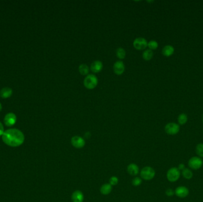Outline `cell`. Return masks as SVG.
Returning a JSON list of instances; mask_svg holds the SVG:
<instances>
[{
    "instance_id": "obj_2",
    "label": "cell",
    "mask_w": 203,
    "mask_h": 202,
    "mask_svg": "<svg viewBox=\"0 0 203 202\" xmlns=\"http://www.w3.org/2000/svg\"><path fill=\"white\" fill-rule=\"evenodd\" d=\"M98 84V79L96 75L93 74H90L86 77L84 79V85L85 87L87 89L92 90L95 88Z\"/></svg>"
},
{
    "instance_id": "obj_9",
    "label": "cell",
    "mask_w": 203,
    "mask_h": 202,
    "mask_svg": "<svg viewBox=\"0 0 203 202\" xmlns=\"http://www.w3.org/2000/svg\"><path fill=\"white\" fill-rule=\"evenodd\" d=\"M190 193L189 189L185 186H179L175 190V195L180 198H185Z\"/></svg>"
},
{
    "instance_id": "obj_28",
    "label": "cell",
    "mask_w": 203,
    "mask_h": 202,
    "mask_svg": "<svg viewBox=\"0 0 203 202\" xmlns=\"http://www.w3.org/2000/svg\"><path fill=\"white\" fill-rule=\"evenodd\" d=\"M4 127H3V125L0 122V136H3V134H4Z\"/></svg>"
},
{
    "instance_id": "obj_14",
    "label": "cell",
    "mask_w": 203,
    "mask_h": 202,
    "mask_svg": "<svg viewBox=\"0 0 203 202\" xmlns=\"http://www.w3.org/2000/svg\"><path fill=\"white\" fill-rule=\"evenodd\" d=\"M103 68V63L101 61H95L91 64L90 69L95 73H98L101 71Z\"/></svg>"
},
{
    "instance_id": "obj_19",
    "label": "cell",
    "mask_w": 203,
    "mask_h": 202,
    "mask_svg": "<svg viewBox=\"0 0 203 202\" xmlns=\"http://www.w3.org/2000/svg\"><path fill=\"white\" fill-rule=\"evenodd\" d=\"M79 73L82 75H86L89 73V68L86 64H81L79 67Z\"/></svg>"
},
{
    "instance_id": "obj_12",
    "label": "cell",
    "mask_w": 203,
    "mask_h": 202,
    "mask_svg": "<svg viewBox=\"0 0 203 202\" xmlns=\"http://www.w3.org/2000/svg\"><path fill=\"white\" fill-rule=\"evenodd\" d=\"M71 200L73 202H83L84 200V194L80 190L74 191L71 195Z\"/></svg>"
},
{
    "instance_id": "obj_5",
    "label": "cell",
    "mask_w": 203,
    "mask_h": 202,
    "mask_svg": "<svg viewBox=\"0 0 203 202\" xmlns=\"http://www.w3.org/2000/svg\"><path fill=\"white\" fill-rule=\"evenodd\" d=\"M188 164L190 169L197 170L203 166V161L201 158L199 157H192L189 159Z\"/></svg>"
},
{
    "instance_id": "obj_3",
    "label": "cell",
    "mask_w": 203,
    "mask_h": 202,
    "mask_svg": "<svg viewBox=\"0 0 203 202\" xmlns=\"http://www.w3.org/2000/svg\"><path fill=\"white\" fill-rule=\"evenodd\" d=\"M156 172L152 167L147 166L141 169L140 171L141 178L145 180H151L155 177Z\"/></svg>"
},
{
    "instance_id": "obj_4",
    "label": "cell",
    "mask_w": 203,
    "mask_h": 202,
    "mask_svg": "<svg viewBox=\"0 0 203 202\" xmlns=\"http://www.w3.org/2000/svg\"><path fill=\"white\" fill-rule=\"evenodd\" d=\"M180 175V170H179V169L176 167L170 168L166 173L167 179L171 183H174L178 180Z\"/></svg>"
},
{
    "instance_id": "obj_15",
    "label": "cell",
    "mask_w": 203,
    "mask_h": 202,
    "mask_svg": "<svg viewBox=\"0 0 203 202\" xmlns=\"http://www.w3.org/2000/svg\"><path fill=\"white\" fill-rule=\"evenodd\" d=\"M112 190V186L109 183H105L102 185L100 191L103 195H107L111 193Z\"/></svg>"
},
{
    "instance_id": "obj_22",
    "label": "cell",
    "mask_w": 203,
    "mask_h": 202,
    "mask_svg": "<svg viewBox=\"0 0 203 202\" xmlns=\"http://www.w3.org/2000/svg\"><path fill=\"white\" fill-rule=\"evenodd\" d=\"M116 53H117V56H118V58H119L120 59H124L125 57V55H126L125 51L122 48H118L117 49Z\"/></svg>"
},
{
    "instance_id": "obj_29",
    "label": "cell",
    "mask_w": 203,
    "mask_h": 202,
    "mask_svg": "<svg viewBox=\"0 0 203 202\" xmlns=\"http://www.w3.org/2000/svg\"><path fill=\"white\" fill-rule=\"evenodd\" d=\"M178 169H179V170H183L184 169H185V165L184 164H180L179 165H178Z\"/></svg>"
},
{
    "instance_id": "obj_11",
    "label": "cell",
    "mask_w": 203,
    "mask_h": 202,
    "mask_svg": "<svg viewBox=\"0 0 203 202\" xmlns=\"http://www.w3.org/2000/svg\"><path fill=\"white\" fill-rule=\"evenodd\" d=\"M124 71H125V65L124 63L122 61H118L114 63L113 71L117 75H119L122 74L124 73Z\"/></svg>"
},
{
    "instance_id": "obj_6",
    "label": "cell",
    "mask_w": 203,
    "mask_h": 202,
    "mask_svg": "<svg viewBox=\"0 0 203 202\" xmlns=\"http://www.w3.org/2000/svg\"><path fill=\"white\" fill-rule=\"evenodd\" d=\"M164 130L168 135H176L180 130V127L179 124L175 123H169L165 126Z\"/></svg>"
},
{
    "instance_id": "obj_13",
    "label": "cell",
    "mask_w": 203,
    "mask_h": 202,
    "mask_svg": "<svg viewBox=\"0 0 203 202\" xmlns=\"http://www.w3.org/2000/svg\"><path fill=\"white\" fill-rule=\"evenodd\" d=\"M127 171L128 174L130 175L135 176L138 174L140 172V169L137 164H135L134 163H131L127 167Z\"/></svg>"
},
{
    "instance_id": "obj_7",
    "label": "cell",
    "mask_w": 203,
    "mask_h": 202,
    "mask_svg": "<svg viewBox=\"0 0 203 202\" xmlns=\"http://www.w3.org/2000/svg\"><path fill=\"white\" fill-rule=\"evenodd\" d=\"M71 145L77 149H81L86 145L85 140L80 136H74L71 139Z\"/></svg>"
},
{
    "instance_id": "obj_20",
    "label": "cell",
    "mask_w": 203,
    "mask_h": 202,
    "mask_svg": "<svg viewBox=\"0 0 203 202\" xmlns=\"http://www.w3.org/2000/svg\"><path fill=\"white\" fill-rule=\"evenodd\" d=\"M153 52L150 49H147L143 53V58L146 61H150L152 59Z\"/></svg>"
},
{
    "instance_id": "obj_25",
    "label": "cell",
    "mask_w": 203,
    "mask_h": 202,
    "mask_svg": "<svg viewBox=\"0 0 203 202\" xmlns=\"http://www.w3.org/2000/svg\"><path fill=\"white\" fill-rule=\"evenodd\" d=\"M141 183H142V180L140 177H137L134 178L132 180V184L135 187H137V186L141 185Z\"/></svg>"
},
{
    "instance_id": "obj_18",
    "label": "cell",
    "mask_w": 203,
    "mask_h": 202,
    "mask_svg": "<svg viewBox=\"0 0 203 202\" xmlns=\"http://www.w3.org/2000/svg\"><path fill=\"white\" fill-rule=\"evenodd\" d=\"M182 175L184 177V178H185L187 180L191 179L193 177V173H192L191 170L190 169H186V168L184 169L182 171Z\"/></svg>"
},
{
    "instance_id": "obj_1",
    "label": "cell",
    "mask_w": 203,
    "mask_h": 202,
    "mask_svg": "<svg viewBox=\"0 0 203 202\" xmlns=\"http://www.w3.org/2000/svg\"><path fill=\"white\" fill-rule=\"evenodd\" d=\"M3 140L7 145L16 147L22 144L24 140V136L18 129H8L4 132Z\"/></svg>"
},
{
    "instance_id": "obj_16",
    "label": "cell",
    "mask_w": 203,
    "mask_h": 202,
    "mask_svg": "<svg viewBox=\"0 0 203 202\" xmlns=\"http://www.w3.org/2000/svg\"><path fill=\"white\" fill-rule=\"evenodd\" d=\"M174 48L171 45H166L162 49V54L164 56L169 57L174 54Z\"/></svg>"
},
{
    "instance_id": "obj_23",
    "label": "cell",
    "mask_w": 203,
    "mask_h": 202,
    "mask_svg": "<svg viewBox=\"0 0 203 202\" xmlns=\"http://www.w3.org/2000/svg\"><path fill=\"white\" fill-rule=\"evenodd\" d=\"M196 153L200 158H203V144L200 143L197 144L195 148Z\"/></svg>"
},
{
    "instance_id": "obj_17",
    "label": "cell",
    "mask_w": 203,
    "mask_h": 202,
    "mask_svg": "<svg viewBox=\"0 0 203 202\" xmlns=\"http://www.w3.org/2000/svg\"><path fill=\"white\" fill-rule=\"evenodd\" d=\"M12 94L13 90L8 87H5L0 91V96L3 98H7L11 97Z\"/></svg>"
},
{
    "instance_id": "obj_24",
    "label": "cell",
    "mask_w": 203,
    "mask_h": 202,
    "mask_svg": "<svg viewBox=\"0 0 203 202\" xmlns=\"http://www.w3.org/2000/svg\"><path fill=\"white\" fill-rule=\"evenodd\" d=\"M158 43L155 40H151L148 43L147 46L149 48V49L150 50H155L158 48Z\"/></svg>"
},
{
    "instance_id": "obj_27",
    "label": "cell",
    "mask_w": 203,
    "mask_h": 202,
    "mask_svg": "<svg viewBox=\"0 0 203 202\" xmlns=\"http://www.w3.org/2000/svg\"><path fill=\"white\" fill-rule=\"evenodd\" d=\"M165 194L167 196L172 197L175 194V191H174L171 189H168L165 191Z\"/></svg>"
},
{
    "instance_id": "obj_26",
    "label": "cell",
    "mask_w": 203,
    "mask_h": 202,
    "mask_svg": "<svg viewBox=\"0 0 203 202\" xmlns=\"http://www.w3.org/2000/svg\"><path fill=\"white\" fill-rule=\"evenodd\" d=\"M118 182V178L117 177H116V176H112L109 179V184L112 186L117 185Z\"/></svg>"
},
{
    "instance_id": "obj_31",
    "label": "cell",
    "mask_w": 203,
    "mask_h": 202,
    "mask_svg": "<svg viewBox=\"0 0 203 202\" xmlns=\"http://www.w3.org/2000/svg\"><path fill=\"white\" fill-rule=\"evenodd\" d=\"M202 121H203V116H202Z\"/></svg>"
},
{
    "instance_id": "obj_10",
    "label": "cell",
    "mask_w": 203,
    "mask_h": 202,
    "mask_svg": "<svg viewBox=\"0 0 203 202\" xmlns=\"http://www.w3.org/2000/svg\"><path fill=\"white\" fill-rule=\"evenodd\" d=\"M17 120L16 116L13 113H9L7 114L4 118V123L7 126H12L14 124H16Z\"/></svg>"
},
{
    "instance_id": "obj_21",
    "label": "cell",
    "mask_w": 203,
    "mask_h": 202,
    "mask_svg": "<svg viewBox=\"0 0 203 202\" xmlns=\"http://www.w3.org/2000/svg\"><path fill=\"white\" fill-rule=\"evenodd\" d=\"M188 120V117L185 113H182L180 114L178 118V123L180 125H183L185 124L187 122Z\"/></svg>"
},
{
    "instance_id": "obj_8",
    "label": "cell",
    "mask_w": 203,
    "mask_h": 202,
    "mask_svg": "<svg viewBox=\"0 0 203 202\" xmlns=\"http://www.w3.org/2000/svg\"><path fill=\"white\" fill-rule=\"evenodd\" d=\"M148 45L146 40L143 38H138L134 40L133 46L137 50L144 49Z\"/></svg>"
},
{
    "instance_id": "obj_30",
    "label": "cell",
    "mask_w": 203,
    "mask_h": 202,
    "mask_svg": "<svg viewBox=\"0 0 203 202\" xmlns=\"http://www.w3.org/2000/svg\"><path fill=\"white\" fill-rule=\"evenodd\" d=\"M2 110V106H1V104L0 103V112Z\"/></svg>"
}]
</instances>
